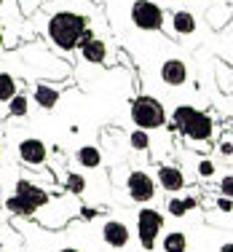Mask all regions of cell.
<instances>
[{
  "label": "cell",
  "instance_id": "cell-1",
  "mask_svg": "<svg viewBox=\"0 0 233 252\" xmlns=\"http://www.w3.org/2000/svg\"><path fill=\"white\" fill-rule=\"evenodd\" d=\"M49 14L40 16V30H43L46 40L57 49L59 54H73L78 51V43L86 35V30H91V3L83 11L75 8V3H46Z\"/></svg>",
  "mask_w": 233,
  "mask_h": 252
},
{
  "label": "cell",
  "instance_id": "cell-2",
  "mask_svg": "<svg viewBox=\"0 0 233 252\" xmlns=\"http://www.w3.org/2000/svg\"><path fill=\"white\" fill-rule=\"evenodd\" d=\"M131 124L137 126V129L142 131H150V129H161V126L166 124V110L164 105H161L158 99L153 97H137L131 102Z\"/></svg>",
  "mask_w": 233,
  "mask_h": 252
},
{
  "label": "cell",
  "instance_id": "cell-3",
  "mask_svg": "<svg viewBox=\"0 0 233 252\" xmlns=\"http://www.w3.org/2000/svg\"><path fill=\"white\" fill-rule=\"evenodd\" d=\"M131 25L145 30V32H158L164 27V11L153 0H134L131 3Z\"/></svg>",
  "mask_w": 233,
  "mask_h": 252
},
{
  "label": "cell",
  "instance_id": "cell-4",
  "mask_svg": "<svg viewBox=\"0 0 233 252\" xmlns=\"http://www.w3.org/2000/svg\"><path fill=\"white\" fill-rule=\"evenodd\" d=\"M180 131H182L185 142H190V145H206V142L212 140V134H214V121H212L209 113L193 110Z\"/></svg>",
  "mask_w": 233,
  "mask_h": 252
},
{
  "label": "cell",
  "instance_id": "cell-5",
  "mask_svg": "<svg viewBox=\"0 0 233 252\" xmlns=\"http://www.w3.org/2000/svg\"><path fill=\"white\" fill-rule=\"evenodd\" d=\"M161 228H164V215L158 209H153V207L140 209V215H137V236H140V244L145 250L155 247V239L161 236Z\"/></svg>",
  "mask_w": 233,
  "mask_h": 252
},
{
  "label": "cell",
  "instance_id": "cell-6",
  "mask_svg": "<svg viewBox=\"0 0 233 252\" xmlns=\"http://www.w3.org/2000/svg\"><path fill=\"white\" fill-rule=\"evenodd\" d=\"M126 190H129L131 201L147 204V201H153V196H155V180L147 175V172L131 169L126 175Z\"/></svg>",
  "mask_w": 233,
  "mask_h": 252
},
{
  "label": "cell",
  "instance_id": "cell-7",
  "mask_svg": "<svg viewBox=\"0 0 233 252\" xmlns=\"http://www.w3.org/2000/svg\"><path fill=\"white\" fill-rule=\"evenodd\" d=\"M16 153H19V161L25 166H46L49 164V145L38 137H27L16 145Z\"/></svg>",
  "mask_w": 233,
  "mask_h": 252
},
{
  "label": "cell",
  "instance_id": "cell-8",
  "mask_svg": "<svg viewBox=\"0 0 233 252\" xmlns=\"http://www.w3.org/2000/svg\"><path fill=\"white\" fill-rule=\"evenodd\" d=\"M78 51H81V57L91 64H107V43L97 32H91V30H86V35L81 38Z\"/></svg>",
  "mask_w": 233,
  "mask_h": 252
},
{
  "label": "cell",
  "instance_id": "cell-9",
  "mask_svg": "<svg viewBox=\"0 0 233 252\" xmlns=\"http://www.w3.org/2000/svg\"><path fill=\"white\" fill-rule=\"evenodd\" d=\"M16 196H22V199L35 209V215H38L46 204H51L49 190L40 188V185H35V183H29V180H19V183H16Z\"/></svg>",
  "mask_w": 233,
  "mask_h": 252
},
{
  "label": "cell",
  "instance_id": "cell-10",
  "mask_svg": "<svg viewBox=\"0 0 233 252\" xmlns=\"http://www.w3.org/2000/svg\"><path fill=\"white\" fill-rule=\"evenodd\" d=\"M155 180H158V185L164 190H169V193H177V190H182L185 185H188V180H185V172L180 166L175 164H164L158 166V172H155Z\"/></svg>",
  "mask_w": 233,
  "mask_h": 252
},
{
  "label": "cell",
  "instance_id": "cell-11",
  "mask_svg": "<svg viewBox=\"0 0 233 252\" xmlns=\"http://www.w3.org/2000/svg\"><path fill=\"white\" fill-rule=\"evenodd\" d=\"M102 239L105 244H110L113 250H123L129 244L131 233H129V225L121 223V220H107L102 225Z\"/></svg>",
  "mask_w": 233,
  "mask_h": 252
},
{
  "label": "cell",
  "instance_id": "cell-12",
  "mask_svg": "<svg viewBox=\"0 0 233 252\" xmlns=\"http://www.w3.org/2000/svg\"><path fill=\"white\" fill-rule=\"evenodd\" d=\"M161 78L166 86H185L188 83V64L182 59H166L161 64Z\"/></svg>",
  "mask_w": 233,
  "mask_h": 252
},
{
  "label": "cell",
  "instance_id": "cell-13",
  "mask_svg": "<svg viewBox=\"0 0 233 252\" xmlns=\"http://www.w3.org/2000/svg\"><path fill=\"white\" fill-rule=\"evenodd\" d=\"M59 94H62V86H54V83H35L32 89V97H35V105H40L43 110H54L59 102Z\"/></svg>",
  "mask_w": 233,
  "mask_h": 252
},
{
  "label": "cell",
  "instance_id": "cell-14",
  "mask_svg": "<svg viewBox=\"0 0 233 252\" xmlns=\"http://www.w3.org/2000/svg\"><path fill=\"white\" fill-rule=\"evenodd\" d=\"M172 27L177 35H196L199 32V22L190 11H175L172 14Z\"/></svg>",
  "mask_w": 233,
  "mask_h": 252
},
{
  "label": "cell",
  "instance_id": "cell-15",
  "mask_svg": "<svg viewBox=\"0 0 233 252\" xmlns=\"http://www.w3.org/2000/svg\"><path fill=\"white\" fill-rule=\"evenodd\" d=\"M199 207V199L196 196H185V199H177V196H172L169 201H166V212L172 215V218H185V215L190 212V209Z\"/></svg>",
  "mask_w": 233,
  "mask_h": 252
},
{
  "label": "cell",
  "instance_id": "cell-16",
  "mask_svg": "<svg viewBox=\"0 0 233 252\" xmlns=\"http://www.w3.org/2000/svg\"><path fill=\"white\" fill-rule=\"evenodd\" d=\"M78 164L81 166H86V169H97L99 164H102V153H99V148L97 145H83V148H78Z\"/></svg>",
  "mask_w": 233,
  "mask_h": 252
},
{
  "label": "cell",
  "instance_id": "cell-17",
  "mask_svg": "<svg viewBox=\"0 0 233 252\" xmlns=\"http://www.w3.org/2000/svg\"><path fill=\"white\" fill-rule=\"evenodd\" d=\"M161 247H164V252H188V236L182 231H169Z\"/></svg>",
  "mask_w": 233,
  "mask_h": 252
},
{
  "label": "cell",
  "instance_id": "cell-18",
  "mask_svg": "<svg viewBox=\"0 0 233 252\" xmlns=\"http://www.w3.org/2000/svg\"><path fill=\"white\" fill-rule=\"evenodd\" d=\"M19 92V83H16V78L11 73H3L0 70V105H5V102H11V97Z\"/></svg>",
  "mask_w": 233,
  "mask_h": 252
},
{
  "label": "cell",
  "instance_id": "cell-19",
  "mask_svg": "<svg viewBox=\"0 0 233 252\" xmlns=\"http://www.w3.org/2000/svg\"><path fill=\"white\" fill-rule=\"evenodd\" d=\"M27 110H29V99H27V94H19V92H16L14 97H11V102L5 105V113H8L11 118L27 116Z\"/></svg>",
  "mask_w": 233,
  "mask_h": 252
},
{
  "label": "cell",
  "instance_id": "cell-20",
  "mask_svg": "<svg viewBox=\"0 0 233 252\" xmlns=\"http://www.w3.org/2000/svg\"><path fill=\"white\" fill-rule=\"evenodd\" d=\"M64 190L73 193V196H81L83 190H86V177L75 175V172H67V175H64Z\"/></svg>",
  "mask_w": 233,
  "mask_h": 252
},
{
  "label": "cell",
  "instance_id": "cell-21",
  "mask_svg": "<svg viewBox=\"0 0 233 252\" xmlns=\"http://www.w3.org/2000/svg\"><path fill=\"white\" fill-rule=\"evenodd\" d=\"M193 110H196L193 105H177V107H175V113H172V126H169V129L180 131L182 126H185V121L190 118V113H193Z\"/></svg>",
  "mask_w": 233,
  "mask_h": 252
},
{
  "label": "cell",
  "instance_id": "cell-22",
  "mask_svg": "<svg viewBox=\"0 0 233 252\" xmlns=\"http://www.w3.org/2000/svg\"><path fill=\"white\" fill-rule=\"evenodd\" d=\"M0 16L5 22H22V8L16 5V0H0Z\"/></svg>",
  "mask_w": 233,
  "mask_h": 252
},
{
  "label": "cell",
  "instance_id": "cell-23",
  "mask_svg": "<svg viewBox=\"0 0 233 252\" xmlns=\"http://www.w3.org/2000/svg\"><path fill=\"white\" fill-rule=\"evenodd\" d=\"M129 142H131V148H134V151H147V148H150V137H147V131H142V129L131 131Z\"/></svg>",
  "mask_w": 233,
  "mask_h": 252
},
{
  "label": "cell",
  "instance_id": "cell-24",
  "mask_svg": "<svg viewBox=\"0 0 233 252\" xmlns=\"http://www.w3.org/2000/svg\"><path fill=\"white\" fill-rule=\"evenodd\" d=\"M196 175L201 180H212L214 177V161L212 158H199V164H196Z\"/></svg>",
  "mask_w": 233,
  "mask_h": 252
},
{
  "label": "cell",
  "instance_id": "cell-25",
  "mask_svg": "<svg viewBox=\"0 0 233 252\" xmlns=\"http://www.w3.org/2000/svg\"><path fill=\"white\" fill-rule=\"evenodd\" d=\"M220 193H223V196L233 193V175H231V172H225V177L220 180Z\"/></svg>",
  "mask_w": 233,
  "mask_h": 252
},
{
  "label": "cell",
  "instance_id": "cell-26",
  "mask_svg": "<svg viewBox=\"0 0 233 252\" xmlns=\"http://www.w3.org/2000/svg\"><path fill=\"white\" fill-rule=\"evenodd\" d=\"M220 153H223L225 158H231V131L223 137V142H220Z\"/></svg>",
  "mask_w": 233,
  "mask_h": 252
},
{
  "label": "cell",
  "instance_id": "cell-27",
  "mask_svg": "<svg viewBox=\"0 0 233 252\" xmlns=\"http://www.w3.org/2000/svg\"><path fill=\"white\" fill-rule=\"evenodd\" d=\"M217 209H220V212H225V215H231V196H220V199H217Z\"/></svg>",
  "mask_w": 233,
  "mask_h": 252
},
{
  "label": "cell",
  "instance_id": "cell-28",
  "mask_svg": "<svg viewBox=\"0 0 233 252\" xmlns=\"http://www.w3.org/2000/svg\"><path fill=\"white\" fill-rule=\"evenodd\" d=\"M97 209H94V207H81V218L83 220H94V218H97Z\"/></svg>",
  "mask_w": 233,
  "mask_h": 252
},
{
  "label": "cell",
  "instance_id": "cell-29",
  "mask_svg": "<svg viewBox=\"0 0 233 252\" xmlns=\"http://www.w3.org/2000/svg\"><path fill=\"white\" fill-rule=\"evenodd\" d=\"M217 252H233V244H231V239H225V244H220V250Z\"/></svg>",
  "mask_w": 233,
  "mask_h": 252
},
{
  "label": "cell",
  "instance_id": "cell-30",
  "mask_svg": "<svg viewBox=\"0 0 233 252\" xmlns=\"http://www.w3.org/2000/svg\"><path fill=\"white\" fill-rule=\"evenodd\" d=\"M59 252H81L78 247H64V250H59Z\"/></svg>",
  "mask_w": 233,
  "mask_h": 252
},
{
  "label": "cell",
  "instance_id": "cell-31",
  "mask_svg": "<svg viewBox=\"0 0 233 252\" xmlns=\"http://www.w3.org/2000/svg\"><path fill=\"white\" fill-rule=\"evenodd\" d=\"M3 43H5V38H3V25H0V49H3Z\"/></svg>",
  "mask_w": 233,
  "mask_h": 252
},
{
  "label": "cell",
  "instance_id": "cell-32",
  "mask_svg": "<svg viewBox=\"0 0 233 252\" xmlns=\"http://www.w3.org/2000/svg\"><path fill=\"white\" fill-rule=\"evenodd\" d=\"M0 156H3V145H0Z\"/></svg>",
  "mask_w": 233,
  "mask_h": 252
},
{
  "label": "cell",
  "instance_id": "cell-33",
  "mask_svg": "<svg viewBox=\"0 0 233 252\" xmlns=\"http://www.w3.org/2000/svg\"><path fill=\"white\" fill-rule=\"evenodd\" d=\"M190 3H193V0H190Z\"/></svg>",
  "mask_w": 233,
  "mask_h": 252
}]
</instances>
